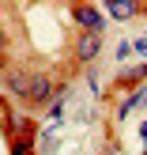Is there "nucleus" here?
<instances>
[{
	"mask_svg": "<svg viewBox=\"0 0 147 155\" xmlns=\"http://www.w3.org/2000/svg\"><path fill=\"white\" fill-rule=\"evenodd\" d=\"M132 49H136V45H132V42H121V45H117V57H121V61H125V57H128V53H132Z\"/></svg>",
	"mask_w": 147,
	"mask_h": 155,
	"instance_id": "nucleus-7",
	"label": "nucleus"
},
{
	"mask_svg": "<svg viewBox=\"0 0 147 155\" xmlns=\"http://www.w3.org/2000/svg\"><path fill=\"white\" fill-rule=\"evenodd\" d=\"M75 19H79L83 34H102V12H98V8L79 4V8H75Z\"/></svg>",
	"mask_w": 147,
	"mask_h": 155,
	"instance_id": "nucleus-1",
	"label": "nucleus"
},
{
	"mask_svg": "<svg viewBox=\"0 0 147 155\" xmlns=\"http://www.w3.org/2000/svg\"><path fill=\"white\" fill-rule=\"evenodd\" d=\"M30 102H38V106H42V102H49V98H53V87H49V80H45V76H34V83H30Z\"/></svg>",
	"mask_w": 147,
	"mask_h": 155,
	"instance_id": "nucleus-3",
	"label": "nucleus"
},
{
	"mask_svg": "<svg viewBox=\"0 0 147 155\" xmlns=\"http://www.w3.org/2000/svg\"><path fill=\"white\" fill-rule=\"evenodd\" d=\"M30 83H34V76H23V72H8V87H11L15 95H30Z\"/></svg>",
	"mask_w": 147,
	"mask_h": 155,
	"instance_id": "nucleus-4",
	"label": "nucleus"
},
{
	"mask_svg": "<svg viewBox=\"0 0 147 155\" xmlns=\"http://www.w3.org/2000/svg\"><path fill=\"white\" fill-rule=\"evenodd\" d=\"M143 155H147V148H143Z\"/></svg>",
	"mask_w": 147,
	"mask_h": 155,
	"instance_id": "nucleus-11",
	"label": "nucleus"
},
{
	"mask_svg": "<svg viewBox=\"0 0 147 155\" xmlns=\"http://www.w3.org/2000/svg\"><path fill=\"white\" fill-rule=\"evenodd\" d=\"M136 45V53H147V38H140V42H132Z\"/></svg>",
	"mask_w": 147,
	"mask_h": 155,
	"instance_id": "nucleus-9",
	"label": "nucleus"
},
{
	"mask_svg": "<svg viewBox=\"0 0 147 155\" xmlns=\"http://www.w3.org/2000/svg\"><path fill=\"white\" fill-rule=\"evenodd\" d=\"M140 136H143V140H147V121H143V125H140Z\"/></svg>",
	"mask_w": 147,
	"mask_h": 155,
	"instance_id": "nucleus-10",
	"label": "nucleus"
},
{
	"mask_svg": "<svg viewBox=\"0 0 147 155\" xmlns=\"http://www.w3.org/2000/svg\"><path fill=\"white\" fill-rule=\"evenodd\" d=\"M11 155H34V148H27V144H15V151Z\"/></svg>",
	"mask_w": 147,
	"mask_h": 155,
	"instance_id": "nucleus-8",
	"label": "nucleus"
},
{
	"mask_svg": "<svg viewBox=\"0 0 147 155\" xmlns=\"http://www.w3.org/2000/svg\"><path fill=\"white\" fill-rule=\"evenodd\" d=\"M143 98H147V87H140V91H136V95H132V98H125V106H121V117H125V114H128V110H132V106H136V102H143Z\"/></svg>",
	"mask_w": 147,
	"mask_h": 155,
	"instance_id": "nucleus-6",
	"label": "nucleus"
},
{
	"mask_svg": "<svg viewBox=\"0 0 147 155\" xmlns=\"http://www.w3.org/2000/svg\"><path fill=\"white\" fill-rule=\"evenodd\" d=\"M98 45H102V34H83L75 42V57L79 61H94L98 57Z\"/></svg>",
	"mask_w": 147,
	"mask_h": 155,
	"instance_id": "nucleus-2",
	"label": "nucleus"
},
{
	"mask_svg": "<svg viewBox=\"0 0 147 155\" xmlns=\"http://www.w3.org/2000/svg\"><path fill=\"white\" fill-rule=\"evenodd\" d=\"M106 12H110L113 19H128V15L136 12V4H110V8H106Z\"/></svg>",
	"mask_w": 147,
	"mask_h": 155,
	"instance_id": "nucleus-5",
	"label": "nucleus"
}]
</instances>
